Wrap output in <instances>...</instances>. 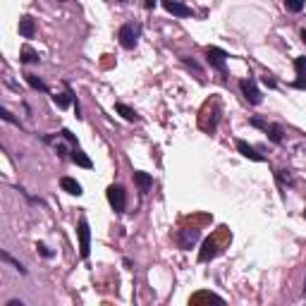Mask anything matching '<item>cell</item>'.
<instances>
[{
    "label": "cell",
    "mask_w": 306,
    "mask_h": 306,
    "mask_svg": "<svg viewBox=\"0 0 306 306\" xmlns=\"http://www.w3.org/2000/svg\"><path fill=\"white\" fill-rule=\"evenodd\" d=\"M0 115H3V120H5V122H12V125H17V127H19V120H17V117H15V115H12L10 110H5V108H3V110H0Z\"/></svg>",
    "instance_id": "25"
},
{
    "label": "cell",
    "mask_w": 306,
    "mask_h": 306,
    "mask_svg": "<svg viewBox=\"0 0 306 306\" xmlns=\"http://www.w3.org/2000/svg\"><path fill=\"white\" fill-rule=\"evenodd\" d=\"M36 251L41 253L43 259H53V256H55V251H53V249H48V246H45L43 242H36Z\"/></svg>",
    "instance_id": "23"
},
{
    "label": "cell",
    "mask_w": 306,
    "mask_h": 306,
    "mask_svg": "<svg viewBox=\"0 0 306 306\" xmlns=\"http://www.w3.org/2000/svg\"><path fill=\"white\" fill-rule=\"evenodd\" d=\"M53 100H55V106H58V108L65 110V108H70L77 98H74L72 91H67V93H58V96H53Z\"/></svg>",
    "instance_id": "17"
},
{
    "label": "cell",
    "mask_w": 306,
    "mask_h": 306,
    "mask_svg": "<svg viewBox=\"0 0 306 306\" xmlns=\"http://www.w3.org/2000/svg\"><path fill=\"white\" fill-rule=\"evenodd\" d=\"M161 5L165 12H170L175 17H194V10L189 5L180 3V0H161Z\"/></svg>",
    "instance_id": "7"
},
{
    "label": "cell",
    "mask_w": 306,
    "mask_h": 306,
    "mask_svg": "<svg viewBox=\"0 0 306 306\" xmlns=\"http://www.w3.org/2000/svg\"><path fill=\"white\" fill-rule=\"evenodd\" d=\"M139 36H141V24H139V22H127V24H122V27H120V31H117L120 45H122L125 50H132V48H136V43H139Z\"/></svg>",
    "instance_id": "1"
},
{
    "label": "cell",
    "mask_w": 306,
    "mask_h": 306,
    "mask_svg": "<svg viewBox=\"0 0 306 306\" xmlns=\"http://www.w3.org/2000/svg\"><path fill=\"white\" fill-rule=\"evenodd\" d=\"M304 294H306V282H304Z\"/></svg>",
    "instance_id": "32"
},
{
    "label": "cell",
    "mask_w": 306,
    "mask_h": 306,
    "mask_svg": "<svg viewBox=\"0 0 306 306\" xmlns=\"http://www.w3.org/2000/svg\"><path fill=\"white\" fill-rule=\"evenodd\" d=\"M263 84H266V86H268V89H275V86H278V81L273 79V77H270V74H266V77H263Z\"/></svg>",
    "instance_id": "26"
},
{
    "label": "cell",
    "mask_w": 306,
    "mask_h": 306,
    "mask_svg": "<svg viewBox=\"0 0 306 306\" xmlns=\"http://www.w3.org/2000/svg\"><path fill=\"white\" fill-rule=\"evenodd\" d=\"M275 180L280 182V187H292L294 184V177H292L289 170H278L275 172Z\"/></svg>",
    "instance_id": "20"
},
{
    "label": "cell",
    "mask_w": 306,
    "mask_h": 306,
    "mask_svg": "<svg viewBox=\"0 0 306 306\" xmlns=\"http://www.w3.org/2000/svg\"><path fill=\"white\" fill-rule=\"evenodd\" d=\"M239 89H242L244 98L249 100L251 106H261L263 93H261V89H259V84H256V79H242V81H239Z\"/></svg>",
    "instance_id": "4"
},
{
    "label": "cell",
    "mask_w": 306,
    "mask_h": 306,
    "mask_svg": "<svg viewBox=\"0 0 306 306\" xmlns=\"http://www.w3.org/2000/svg\"><path fill=\"white\" fill-rule=\"evenodd\" d=\"M218 253H220V249H218V242H216V239H211V237H208L206 242H203V246H201V253H198V261H201V263H206V261H211V259H216Z\"/></svg>",
    "instance_id": "8"
},
{
    "label": "cell",
    "mask_w": 306,
    "mask_h": 306,
    "mask_svg": "<svg viewBox=\"0 0 306 306\" xmlns=\"http://www.w3.org/2000/svg\"><path fill=\"white\" fill-rule=\"evenodd\" d=\"M34 34H36V22H34V17L24 15V17L19 19V36L22 38H34Z\"/></svg>",
    "instance_id": "11"
},
{
    "label": "cell",
    "mask_w": 306,
    "mask_h": 306,
    "mask_svg": "<svg viewBox=\"0 0 306 306\" xmlns=\"http://www.w3.org/2000/svg\"><path fill=\"white\" fill-rule=\"evenodd\" d=\"M60 3H65V0H60Z\"/></svg>",
    "instance_id": "34"
},
{
    "label": "cell",
    "mask_w": 306,
    "mask_h": 306,
    "mask_svg": "<svg viewBox=\"0 0 306 306\" xmlns=\"http://www.w3.org/2000/svg\"><path fill=\"white\" fill-rule=\"evenodd\" d=\"M301 41L306 43V29H301Z\"/></svg>",
    "instance_id": "31"
},
{
    "label": "cell",
    "mask_w": 306,
    "mask_h": 306,
    "mask_svg": "<svg viewBox=\"0 0 306 306\" xmlns=\"http://www.w3.org/2000/svg\"><path fill=\"white\" fill-rule=\"evenodd\" d=\"M117 3H127V0H117Z\"/></svg>",
    "instance_id": "33"
},
{
    "label": "cell",
    "mask_w": 306,
    "mask_h": 306,
    "mask_svg": "<svg viewBox=\"0 0 306 306\" xmlns=\"http://www.w3.org/2000/svg\"><path fill=\"white\" fill-rule=\"evenodd\" d=\"M263 132L270 136V141H273V144H282V127H280V125H266Z\"/></svg>",
    "instance_id": "19"
},
{
    "label": "cell",
    "mask_w": 306,
    "mask_h": 306,
    "mask_svg": "<svg viewBox=\"0 0 306 306\" xmlns=\"http://www.w3.org/2000/svg\"><path fill=\"white\" fill-rule=\"evenodd\" d=\"M77 237H79V256L86 261L91 253V227H89V220L84 216L77 223Z\"/></svg>",
    "instance_id": "2"
},
{
    "label": "cell",
    "mask_w": 306,
    "mask_h": 306,
    "mask_svg": "<svg viewBox=\"0 0 306 306\" xmlns=\"http://www.w3.org/2000/svg\"><path fill=\"white\" fill-rule=\"evenodd\" d=\"M70 161L77 163V165H79V168H84V170H91V168H93V161H91L89 156L81 151L79 146H74L72 151H70Z\"/></svg>",
    "instance_id": "10"
},
{
    "label": "cell",
    "mask_w": 306,
    "mask_h": 306,
    "mask_svg": "<svg viewBox=\"0 0 306 306\" xmlns=\"http://www.w3.org/2000/svg\"><path fill=\"white\" fill-rule=\"evenodd\" d=\"M206 60H208V65H211L213 70H218V72H223V74H225L227 53L223 50V48H216V45H211V48H206Z\"/></svg>",
    "instance_id": "5"
},
{
    "label": "cell",
    "mask_w": 306,
    "mask_h": 306,
    "mask_svg": "<svg viewBox=\"0 0 306 306\" xmlns=\"http://www.w3.org/2000/svg\"><path fill=\"white\" fill-rule=\"evenodd\" d=\"M55 153H58L60 158H65V156H67V148H65L63 144H55Z\"/></svg>",
    "instance_id": "27"
},
{
    "label": "cell",
    "mask_w": 306,
    "mask_h": 306,
    "mask_svg": "<svg viewBox=\"0 0 306 306\" xmlns=\"http://www.w3.org/2000/svg\"><path fill=\"white\" fill-rule=\"evenodd\" d=\"M106 196H108V203L113 206L115 213H125L127 208V191L122 184H110L108 191H106Z\"/></svg>",
    "instance_id": "3"
},
{
    "label": "cell",
    "mask_w": 306,
    "mask_h": 306,
    "mask_svg": "<svg viewBox=\"0 0 306 306\" xmlns=\"http://www.w3.org/2000/svg\"><path fill=\"white\" fill-rule=\"evenodd\" d=\"M198 237H201V232H198L196 227H187V230H177L175 242L180 244V249H191L198 242Z\"/></svg>",
    "instance_id": "6"
},
{
    "label": "cell",
    "mask_w": 306,
    "mask_h": 306,
    "mask_svg": "<svg viewBox=\"0 0 306 306\" xmlns=\"http://www.w3.org/2000/svg\"><path fill=\"white\" fill-rule=\"evenodd\" d=\"M287 12H301L304 10V0H285Z\"/></svg>",
    "instance_id": "22"
},
{
    "label": "cell",
    "mask_w": 306,
    "mask_h": 306,
    "mask_svg": "<svg viewBox=\"0 0 306 306\" xmlns=\"http://www.w3.org/2000/svg\"><path fill=\"white\" fill-rule=\"evenodd\" d=\"M60 136H63L65 141H70V144H72V146H79V144H77V136H74L72 132L67 129V127H65V129H60Z\"/></svg>",
    "instance_id": "24"
},
{
    "label": "cell",
    "mask_w": 306,
    "mask_h": 306,
    "mask_svg": "<svg viewBox=\"0 0 306 306\" xmlns=\"http://www.w3.org/2000/svg\"><path fill=\"white\" fill-rule=\"evenodd\" d=\"M237 151L242 153L244 158H249V161H256V163H263V161H266V156H261V153L256 151L253 146L246 144L244 139H239V141H237Z\"/></svg>",
    "instance_id": "9"
},
{
    "label": "cell",
    "mask_w": 306,
    "mask_h": 306,
    "mask_svg": "<svg viewBox=\"0 0 306 306\" xmlns=\"http://www.w3.org/2000/svg\"><path fill=\"white\" fill-rule=\"evenodd\" d=\"M184 63L189 65L191 70H196V72H201V67H198V65H196V63H194V60H189V58H184Z\"/></svg>",
    "instance_id": "28"
},
{
    "label": "cell",
    "mask_w": 306,
    "mask_h": 306,
    "mask_svg": "<svg viewBox=\"0 0 306 306\" xmlns=\"http://www.w3.org/2000/svg\"><path fill=\"white\" fill-rule=\"evenodd\" d=\"M134 184L141 191H148L153 187V177L148 175V172H144V170H134Z\"/></svg>",
    "instance_id": "14"
},
{
    "label": "cell",
    "mask_w": 306,
    "mask_h": 306,
    "mask_svg": "<svg viewBox=\"0 0 306 306\" xmlns=\"http://www.w3.org/2000/svg\"><path fill=\"white\" fill-rule=\"evenodd\" d=\"M19 60H22L24 65H38V63H41L38 53L34 50V48H29V45H24V48L19 50Z\"/></svg>",
    "instance_id": "15"
},
{
    "label": "cell",
    "mask_w": 306,
    "mask_h": 306,
    "mask_svg": "<svg viewBox=\"0 0 306 306\" xmlns=\"http://www.w3.org/2000/svg\"><path fill=\"white\" fill-rule=\"evenodd\" d=\"M60 187H63V191L72 194V196H81V194H84L81 184L74 180V177H60Z\"/></svg>",
    "instance_id": "12"
},
{
    "label": "cell",
    "mask_w": 306,
    "mask_h": 306,
    "mask_svg": "<svg viewBox=\"0 0 306 306\" xmlns=\"http://www.w3.org/2000/svg\"><path fill=\"white\" fill-rule=\"evenodd\" d=\"M144 8H146V10H151V8H156V0H146V3H144Z\"/></svg>",
    "instance_id": "30"
},
{
    "label": "cell",
    "mask_w": 306,
    "mask_h": 306,
    "mask_svg": "<svg viewBox=\"0 0 306 306\" xmlns=\"http://www.w3.org/2000/svg\"><path fill=\"white\" fill-rule=\"evenodd\" d=\"M5 306H24V304H22L19 299H10V301H8V304H5Z\"/></svg>",
    "instance_id": "29"
},
{
    "label": "cell",
    "mask_w": 306,
    "mask_h": 306,
    "mask_svg": "<svg viewBox=\"0 0 306 306\" xmlns=\"http://www.w3.org/2000/svg\"><path fill=\"white\" fill-rule=\"evenodd\" d=\"M115 113H120L127 122H139V120H141V117L136 115V110H132L129 106H125V103H115Z\"/></svg>",
    "instance_id": "16"
},
{
    "label": "cell",
    "mask_w": 306,
    "mask_h": 306,
    "mask_svg": "<svg viewBox=\"0 0 306 306\" xmlns=\"http://www.w3.org/2000/svg\"><path fill=\"white\" fill-rule=\"evenodd\" d=\"M294 70H297V77H299V79L294 81V86H297V89H304L306 86V55H301V58L294 60Z\"/></svg>",
    "instance_id": "13"
},
{
    "label": "cell",
    "mask_w": 306,
    "mask_h": 306,
    "mask_svg": "<svg viewBox=\"0 0 306 306\" xmlns=\"http://www.w3.org/2000/svg\"><path fill=\"white\" fill-rule=\"evenodd\" d=\"M24 79H27V84L34 91H41V93H45V91H48V86L43 84V79H41V77H36V74L29 72V74H24Z\"/></svg>",
    "instance_id": "18"
},
{
    "label": "cell",
    "mask_w": 306,
    "mask_h": 306,
    "mask_svg": "<svg viewBox=\"0 0 306 306\" xmlns=\"http://www.w3.org/2000/svg\"><path fill=\"white\" fill-rule=\"evenodd\" d=\"M304 218H306V213H304Z\"/></svg>",
    "instance_id": "35"
},
{
    "label": "cell",
    "mask_w": 306,
    "mask_h": 306,
    "mask_svg": "<svg viewBox=\"0 0 306 306\" xmlns=\"http://www.w3.org/2000/svg\"><path fill=\"white\" fill-rule=\"evenodd\" d=\"M0 259H3L5 263H12V266H15V270H19L22 275H27V268H24V266H22V263L17 261V259H12V256H10L8 251H0Z\"/></svg>",
    "instance_id": "21"
}]
</instances>
